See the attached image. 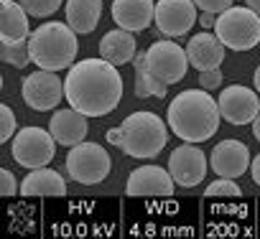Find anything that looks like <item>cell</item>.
<instances>
[{
	"label": "cell",
	"mask_w": 260,
	"mask_h": 239,
	"mask_svg": "<svg viewBox=\"0 0 260 239\" xmlns=\"http://www.w3.org/2000/svg\"><path fill=\"white\" fill-rule=\"evenodd\" d=\"M64 97L69 107L87 117L110 114L122 97V76L107 59H84L74 64L64 79Z\"/></svg>",
	"instance_id": "cell-1"
},
{
	"label": "cell",
	"mask_w": 260,
	"mask_h": 239,
	"mask_svg": "<svg viewBox=\"0 0 260 239\" xmlns=\"http://www.w3.org/2000/svg\"><path fill=\"white\" fill-rule=\"evenodd\" d=\"M219 104L207 89H186L176 94L169 104L166 123L176 138L184 143H204L219 130Z\"/></svg>",
	"instance_id": "cell-2"
},
{
	"label": "cell",
	"mask_w": 260,
	"mask_h": 239,
	"mask_svg": "<svg viewBox=\"0 0 260 239\" xmlns=\"http://www.w3.org/2000/svg\"><path fill=\"white\" fill-rule=\"evenodd\" d=\"M28 46H31V61L39 69H49V71L72 69L79 49L77 31L64 21L41 23L28 36Z\"/></svg>",
	"instance_id": "cell-3"
},
{
	"label": "cell",
	"mask_w": 260,
	"mask_h": 239,
	"mask_svg": "<svg viewBox=\"0 0 260 239\" xmlns=\"http://www.w3.org/2000/svg\"><path fill=\"white\" fill-rule=\"evenodd\" d=\"M117 130H120L117 148L130 158H141V161L156 158L169 143L166 123L156 112H133V114H127Z\"/></svg>",
	"instance_id": "cell-4"
},
{
	"label": "cell",
	"mask_w": 260,
	"mask_h": 239,
	"mask_svg": "<svg viewBox=\"0 0 260 239\" xmlns=\"http://www.w3.org/2000/svg\"><path fill=\"white\" fill-rule=\"evenodd\" d=\"M214 33L219 36V41L232 49V51H250L252 46L260 44V16L252 8H240V6H230L227 11H222L217 16L214 23Z\"/></svg>",
	"instance_id": "cell-5"
},
{
	"label": "cell",
	"mask_w": 260,
	"mask_h": 239,
	"mask_svg": "<svg viewBox=\"0 0 260 239\" xmlns=\"http://www.w3.org/2000/svg\"><path fill=\"white\" fill-rule=\"evenodd\" d=\"M56 140L51 135V130L44 128H23L16 133V138L11 140V155L18 166L34 171V168H44L54 161L56 153Z\"/></svg>",
	"instance_id": "cell-6"
},
{
	"label": "cell",
	"mask_w": 260,
	"mask_h": 239,
	"mask_svg": "<svg viewBox=\"0 0 260 239\" xmlns=\"http://www.w3.org/2000/svg\"><path fill=\"white\" fill-rule=\"evenodd\" d=\"M110 155L97 143H79L67 155V173L82 186H97L110 176Z\"/></svg>",
	"instance_id": "cell-7"
},
{
	"label": "cell",
	"mask_w": 260,
	"mask_h": 239,
	"mask_svg": "<svg viewBox=\"0 0 260 239\" xmlns=\"http://www.w3.org/2000/svg\"><path fill=\"white\" fill-rule=\"evenodd\" d=\"M146 66H148V71L156 79H161V82H166L171 87V84L184 79L186 66H191V64H189L186 49H181L179 44H174V41H156L146 51Z\"/></svg>",
	"instance_id": "cell-8"
},
{
	"label": "cell",
	"mask_w": 260,
	"mask_h": 239,
	"mask_svg": "<svg viewBox=\"0 0 260 239\" xmlns=\"http://www.w3.org/2000/svg\"><path fill=\"white\" fill-rule=\"evenodd\" d=\"M21 94H23V102L36 109V112H49L54 109L61 97H64V82L56 76V71H49V69H39L34 74L26 76L23 87H21Z\"/></svg>",
	"instance_id": "cell-9"
},
{
	"label": "cell",
	"mask_w": 260,
	"mask_h": 239,
	"mask_svg": "<svg viewBox=\"0 0 260 239\" xmlns=\"http://www.w3.org/2000/svg\"><path fill=\"white\" fill-rule=\"evenodd\" d=\"M217 104H219L222 120H227L230 125H250L260 114L257 92L247 89L245 84H230L227 89H222Z\"/></svg>",
	"instance_id": "cell-10"
},
{
	"label": "cell",
	"mask_w": 260,
	"mask_h": 239,
	"mask_svg": "<svg viewBox=\"0 0 260 239\" xmlns=\"http://www.w3.org/2000/svg\"><path fill=\"white\" fill-rule=\"evenodd\" d=\"M153 21L164 36H184L197 23V3L194 0H158Z\"/></svg>",
	"instance_id": "cell-11"
},
{
	"label": "cell",
	"mask_w": 260,
	"mask_h": 239,
	"mask_svg": "<svg viewBox=\"0 0 260 239\" xmlns=\"http://www.w3.org/2000/svg\"><path fill=\"white\" fill-rule=\"evenodd\" d=\"M169 173L176 181V186H181V188L199 186L207 176V155L194 143L179 145L169 158Z\"/></svg>",
	"instance_id": "cell-12"
},
{
	"label": "cell",
	"mask_w": 260,
	"mask_h": 239,
	"mask_svg": "<svg viewBox=\"0 0 260 239\" xmlns=\"http://www.w3.org/2000/svg\"><path fill=\"white\" fill-rule=\"evenodd\" d=\"M176 181L161 166H141L127 176L125 193L127 196H171Z\"/></svg>",
	"instance_id": "cell-13"
},
{
	"label": "cell",
	"mask_w": 260,
	"mask_h": 239,
	"mask_svg": "<svg viewBox=\"0 0 260 239\" xmlns=\"http://www.w3.org/2000/svg\"><path fill=\"white\" fill-rule=\"evenodd\" d=\"M250 150L245 143L240 140H222L219 145H214L212 155H209V166L217 176L222 178H240L247 173L250 166Z\"/></svg>",
	"instance_id": "cell-14"
},
{
	"label": "cell",
	"mask_w": 260,
	"mask_h": 239,
	"mask_svg": "<svg viewBox=\"0 0 260 239\" xmlns=\"http://www.w3.org/2000/svg\"><path fill=\"white\" fill-rule=\"evenodd\" d=\"M156 18L153 0H112V21L125 31H146Z\"/></svg>",
	"instance_id": "cell-15"
},
{
	"label": "cell",
	"mask_w": 260,
	"mask_h": 239,
	"mask_svg": "<svg viewBox=\"0 0 260 239\" xmlns=\"http://www.w3.org/2000/svg\"><path fill=\"white\" fill-rule=\"evenodd\" d=\"M224 44L219 41L217 33H209V31H202L197 36L189 38L186 44V56H189V64L199 71H207V69H219V64L224 61Z\"/></svg>",
	"instance_id": "cell-16"
},
{
	"label": "cell",
	"mask_w": 260,
	"mask_h": 239,
	"mask_svg": "<svg viewBox=\"0 0 260 239\" xmlns=\"http://www.w3.org/2000/svg\"><path fill=\"white\" fill-rule=\"evenodd\" d=\"M49 130H51V135H54V140L59 145L74 148V145L84 143L87 130H89V123H87V114H82L79 109L69 107V109L54 112L51 123H49Z\"/></svg>",
	"instance_id": "cell-17"
},
{
	"label": "cell",
	"mask_w": 260,
	"mask_h": 239,
	"mask_svg": "<svg viewBox=\"0 0 260 239\" xmlns=\"http://www.w3.org/2000/svg\"><path fill=\"white\" fill-rule=\"evenodd\" d=\"M136 54H138V44H136L133 31L115 28V31H110V33H105L100 38V56L107 59L115 66L130 64L136 59Z\"/></svg>",
	"instance_id": "cell-18"
},
{
	"label": "cell",
	"mask_w": 260,
	"mask_h": 239,
	"mask_svg": "<svg viewBox=\"0 0 260 239\" xmlns=\"http://www.w3.org/2000/svg\"><path fill=\"white\" fill-rule=\"evenodd\" d=\"M64 13L67 23L77 33H92L102 16V0H67Z\"/></svg>",
	"instance_id": "cell-19"
},
{
	"label": "cell",
	"mask_w": 260,
	"mask_h": 239,
	"mask_svg": "<svg viewBox=\"0 0 260 239\" xmlns=\"http://www.w3.org/2000/svg\"><path fill=\"white\" fill-rule=\"evenodd\" d=\"M21 193L23 196H64L67 193V183L64 178L51 171V168H34L23 183H21Z\"/></svg>",
	"instance_id": "cell-20"
},
{
	"label": "cell",
	"mask_w": 260,
	"mask_h": 239,
	"mask_svg": "<svg viewBox=\"0 0 260 239\" xmlns=\"http://www.w3.org/2000/svg\"><path fill=\"white\" fill-rule=\"evenodd\" d=\"M28 13L18 0H3V23H0V38L18 41L28 38Z\"/></svg>",
	"instance_id": "cell-21"
},
{
	"label": "cell",
	"mask_w": 260,
	"mask_h": 239,
	"mask_svg": "<svg viewBox=\"0 0 260 239\" xmlns=\"http://www.w3.org/2000/svg\"><path fill=\"white\" fill-rule=\"evenodd\" d=\"M133 66H136V97H141V99H146V97H158V99L166 97L169 84L161 82V79H156L148 71V66H146V51H138L136 54Z\"/></svg>",
	"instance_id": "cell-22"
},
{
	"label": "cell",
	"mask_w": 260,
	"mask_h": 239,
	"mask_svg": "<svg viewBox=\"0 0 260 239\" xmlns=\"http://www.w3.org/2000/svg\"><path fill=\"white\" fill-rule=\"evenodd\" d=\"M0 54H3V61L16 66V69H23L31 61V46H28V38H18V41H3V49H0Z\"/></svg>",
	"instance_id": "cell-23"
},
{
	"label": "cell",
	"mask_w": 260,
	"mask_h": 239,
	"mask_svg": "<svg viewBox=\"0 0 260 239\" xmlns=\"http://www.w3.org/2000/svg\"><path fill=\"white\" fill-rule=\"evenodd\" d=\"M18 3L26 8V13L31 18H49L61 8L64 0H18Z\"/></svg>",
	"instance_id": "cell-24"
},
{
	"label": "cell",
	"mask_w": 260,
	"mask_h": 239,
	"mask_svg": "<svg viewBox=\"0 0 260 239\" xmlns=\"http://www.w3.org/2000/svg\"><path fill=\"white\" fill-rule=\"evenodd\" d=\"M204 196L207 198H217V196H222V198H237V196H242V191H240V186L235 183V178H217V181H212L209 186H207V191H204Z\"/></svg>",
	"instance_id": "cell-25"
},
{
	"label": "cell",
	"mask_w": 260,
	"mask_h": 239,
	"mask_svg": "<svg viewBox=\"0 0 260 239\" xmlns=\"http://www.w3.org/2000/svg\"><path fill=\"white\" fill-rule=\"evenodd\" d=\"M16 112L8 104H0V143H8L16 138Z\"/></svg>",
	"instance_id": "cell-26"
},
{
	"label": "cell",
	"mask_w": 260,
	"mask_h": 239,
	"mask_svg": "<svg viewBox=\"0 0 260 239\" xmlns=\"http://www.w3.org/2000/svg\"><path fill=\"white\" fill-rule=\"evenodd\" d=\"M222 82H224V76H222V71H219V69H207V71H199V87H202V89H207V92L217 89Z\"/></svg>",
	"instance_id": "cell-27"
},
{
	"label": "cell",
	"mask_w": 260,
	"mask_h": 239,
	"mask_svg": "<svg viewBox=\"0 0 260 239\" xmlns=\"http://www.w3.org/2000/svg\"><path fill=\"white\" fill-rule=\"evenodd\" d=\"M197 3V8H202V13H214V16H219L222 11H227L235 0H194Z\"/></svg>",
	"instance_id": "cell-28"
},
{
	"label": "cell",
	"mask_w": 260,
	"mask_h": 239,
	"mask_svg": "<svg viewBox=\"0 0 260 239\" xmlns=\"http://www.w3.org/2000/svg\"><path fill=\"white\" fill-rule=\"evenodd\" d=\"M0 193H3V196L21 193V183L16 181L13 171H3V173H0Z\"/></svg>",
	"instance_id": "cell-29"
},
{
	"label": "cell",
	"mask_w": 260,
	"mask_h": 239,
	"mask_svg": "<svg viewBox=\"0 0 260 239\" xmlns=\"http://www.w3.org/2000/svg\"><path fill=\"white\" fill-rule=\"evenodd\" d=\"M250 173H252V181L260 186V155L252 158V163H250Z\"/></svg>",
	"instance_id": "cell-30"
},
{
	"label": "cell",
	"mask_w": 260,
	"mask_h": 239,
	"mask_svg": "<svg viewBox=\"0 0 260 239\" xmlns=\"http://www.w3.org/2000/svg\"><path fill=\"white\" fill-rule=\"evenodd\" d=\"M199 23L204 26V31H209V28H214V23H217V18H214V13H202V18H199Z\"/></svg>",
	"instance_id": "cell-31"
},
{
	"label": "cell",
	"mask_w": 260,
	"mask_h": 239,
	"mask_svg": "<svg viewBox=\"0 0 260 239\" xmlns=\"http://www.w3.org/2000/svg\"><path fill=\"white\" fill-rule=\"evenodd\" d=\"M105 138H107V143H110V145H117V143H120V130H117V128H115V130H107V135H105Z\"/></svg>",
	"instance_id": "cell-32"
},
{
	"label": "cell",
	"mask_w": 260,
	"mask_h": 239,
	"mask_svg": "<svg viewBox=\"0 0 260 239\" xmlns=\"http://www.w3.org/2000/svg\"><path fill=\"white\" fill-rule=\"evenodd\" d=\"M252 135H255V140L260 143V114L252 120Z\"/></svg>",
	"instance_id": "cell-33"
},
{
	"label": "cell",
	"mask_w": 260,
	"mask_h": 239,
	"mask_svg": "<svg viewBox=\"0 0 260 239\" xmlns=\"http://www.w3.org/2000/svg\"><path fill=\"white\" fill-rule=\"evenodd\" d=\"M245 3H247V8H252V11L260 16V0H245Z\"/></svg>",
	"instance_id": "cell-34"
},
{
	"label": "cell",
	"mask_w": 260,
	"mask_h": 239,
	"mask_svg": "<svg viewBox=\"0 0 260 239\" xmlns=\"http://www.w3.org/2000/svg\"><path fill=\"white\" fill-rule=\"evenodd\" d=\"M252 84H255V92L260 94V66L255 69V76H252Z\"/></svg>",
	"instance_id": "cell-35"
},
{
	"label": "cell",
	"mask_w": 260,
	"mask_h": 239,
	"mask_svg": "<svg viewBox=\"0 0 260 239\" xmlns=\"http://www.w3.org/2000/svg\"><path fill=\"white\" fill-rule=\"evenodd\" d=\"M257 46H260V44H257Z\"/></svg>",
	"instance_id": "cell-36"
}]
</instances>
